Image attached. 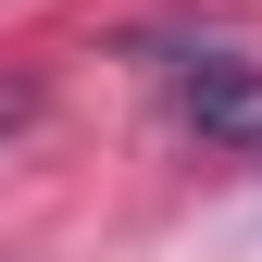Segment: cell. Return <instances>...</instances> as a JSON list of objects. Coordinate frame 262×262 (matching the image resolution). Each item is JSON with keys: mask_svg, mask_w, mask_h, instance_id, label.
I'll list each match as a JSON object with an SVG mask.
<instances>
[{"mask_svg": "<svg viewBox=\"0 0 262 262\" xmlns=\"http://www.w3.org/2000/svg\"><path fill=\"white\" fill-rule=\"evenodd\" d=\"M38 113H50V100H38V75H0V150H13L25 125H38Z\"/></svg>", "mask_w": 262, "mask_h": 262, "instance_id": "obj_2", "label": "cell"}, {"mask_svg": "<svg viewBox=\"0 0 262 262\" xmlns=\"http://www.w3.org/2000/svg\"><path fill=\"white\" fill-rule=\"evenodd\" d=\"M175 113L200 125V138L262 150V62H237V50H187V62H175Z\"/></svg>", "mask_w": 262, "mask_h": 262, "instance_id": "obj_1", "label": "cell"}]
</instances>
